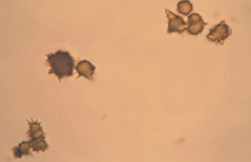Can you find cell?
<instances>
[{"label": "cell", "instance_id": "6da1fadb", "mask_svg": "<svg viewBox=\"0 0 251 162\" xmlns=\"http://www.w3.org/2000/svg\"><path fill=\"white\" fill-rule=\"evenodd\" d=\"M47 64L50 65L49 74H55L59 80L74 75V60L70 52L61 50L47 56Z\"/></svg>", "mask_w": 251, "mask_h": 162}, {"label": "cell", "instance_id": "7a4b0ae2", "mask_svg": "<svg viewBox=\"0 0 251 162\" xmlns=\"http://www.w3.org/2000/svg\"><path fill=\"white\" fill-rule=\"evenodd\" d=\"M27 122L30 126V130L27 134L31 138L29 142L32 150L35 152H45V150H47L49 145L45 141L41 124L38 122H31L29 120H27Z\"/></svg>", "mask_w": 251, "mask_h": 162}, {"label": "cell", "instance_id": "3957f363", "mask_svg": "<svg viewBox=\"0 0 251 162\" xmlns=\"http://www.w3.org/2000/svg\"><path fill=\"white\" fill-rule=\"evenodd\" d=\"M232 33V30L226 23L225 20H222L219 24L211 29L209 33L207 35V39L211 42L219 43L224 45L225 40H226Z\"/></svg>", "mask_w": 251, "mask_h": 162}, {"label": "cell", "instance_id": "277c9868", "mask_svg": "<svg viewBox=\"0 0 251 162\" xmlns=\"http://www.w3.org/2000/svg\"><path fill=\"white\" fill-rule=\"evenodd\" d=\"M166 14L168 19V33L177 32V33L181 34L186 30L188 23H185L184 19L171 12L169 10H166Z\"/></svg>", "mask_w": 251, "mask_h": 162}, {"label": "cell", "instance_id": "5b68a950", "mask_svg": "<svg viewBox=\"0 0 251 162\" xmlns=\"http://www.w3.org/2000/svg\"><path fill=\"white\" fill-rule=\"evenodd\" d=\"M208 24L202 20L201 16L199 14H192L188 16V27L187 31L188 33L193 36H198L201 33L204 27Z\"/></svg>", "mask_w": 251, "mask_h": 162}, {"label": "cell", "instance_id": "8992f818", "mask_svg": "<svg viewBox=\"0 0 251 162\" xmlns=\"http://www.w3.org/2000/svg\"><path fill=\"white\" fill-rule=\"evenodd\" d=\"M95 69H96L95 66H94L90 61H87V60H82L81 62H79L76 67V70L77 73L79 74V76H83L90 80H94L93 76H94Z\"/></svg>", "mask_w": 251, "mask_h": 162}, {"label": "cell", "instance_id": "52a82bcc", "mask_svg": "<svg viewBox=\"0 0 251 162\" xmlns=\"http://www.w3.org/2000/svg\"><path fill=\"white\" fill-rule=\"evenodd\" d=\"M31 148V144H30L29 141H24V142L21 143L19 144L18 147L14 148L13 154L14 157L16 158H21L23 156H28L30 155L29 149Z\"/></svg>", "mask_w": 251, "mask_h": 162}, {"label": "cell", "instance_id": "ba28073f", "mask_svg": "<svg viewBox=\"0 0 251 162\" xmlns=\"http://www.w3.org/2000/svg\"><path fill=\"white\" fill-rule=\"evenodd\" d=\"M177 10L179 13L184 16H188V14L193 11V4L188 1H180L178 2Z\"/></svg>", "mask_w": 251, "mask_h": 162}]
</instances>
